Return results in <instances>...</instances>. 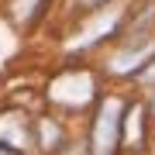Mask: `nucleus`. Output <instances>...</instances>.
Here are the masks:
<instances>
[{"label":"nucleus","mask_w":155,"mask_h":155,"mask_svg":"<svg viewBox=\"0 0 155 155\" xmlns=\"http://www.w3.org/2000/svg\"><path fill=\"white\" fill-rule=\"evenodd\" d=\"M0 155H21V152H14V148H7V145H0Z\"/></svg>","instance_id":"nucleus-4"},{"label":"nucleus","mask_w":155,"mask_h":155,"mask_svg":"<svg viewBox=\"0 0 155 155\" xmlns=\"http://www.w3.org/2000/svg\"><path fill=\"white\" fill-rule=\"evenodd\" d=\"M83 4H86V7H93V4H100V0H83Z\"/></svg>","instance_id":"nucleus-5"},{"label":"nucleus","mask_w":155,"mask_h":155,"mask_svg":"<svg viewBox=\"0 0 155 155\" xmlns=\"http://www.w3.org/2000/svg\"><path fill=\"white\" fill-rule=\"evenodd\" d=\"M121 104L117 100H107L97 114V124H93V152L97 155H114L117 141H121Z\"/></svg>","instance_id":"nucleus-1"},{"label":"nucleus","mask_w":155,"mask_h":155,"mask_svg":"<svg viewBox=\"0 0 155 155\" xmlns=\"http://www.w3.org/2000/svg\"><path fill=\"white\" fill-rule=\"evenodd\" d=\"M152 52H155V41H141V45H134V48L121 52V55L114 59V72H134Z\"/></svg>","instance_id":"nucleus-2"},{"label":"nucleus","mask_w":155,"mask_h":155,"mask_svg":"<svg viewBox=\"0 0 155 155\" xmlns=\"http://www.w3.org/2000/svg\"><path fill=\"white\" fill-rule=\"evenodd\" d=\"M141 79H148V83H152V79H155V62H152L148 69H145V76H141Z\"/></svg>","instance_id":"nucleus-3"}]
</instances>
